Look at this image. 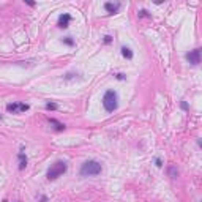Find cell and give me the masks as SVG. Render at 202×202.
I'll return each instance as SVG.
<instances>
[{
    "mask_svg": "<svg viewBox=\"0 0 202 202\" xmlns=\"http://www.w3.org/2000/svg\"><path fill=\"white\" fill-rule=\"evenodd\" d=\"M101 171H103V167H101V164L98 163V161L89 159L80 166L79 174H80V177H97V175L101 174Z\"/></svg>",
    "mask_w": 202,
    "mask_h": 202,
    "instance_id": "obj_1",
    "label": "cell"
},
{
    "mask_svg": "<svg viewBox=\"0 0 202 202\" xmlns=\"http://www.w3.org/2000/svg\"><path fill=\"white\" fill-rule=\"evenodd\" d=\"M66 169H68V164L65 163V161H62V159H57L54 164H51V167L47 169V172H46V177H47V180H57L59 177H62L63 174L66 172Z\"/></svg>",
    "mask_w": 202,
    "mask_h": 202,
    "instance_id": "obj_2",
    "label": "cell"
},
{
    "mask_svg": "<svg viewBox=\"0 0 202 202\" xmlns=\"http://www.w3.org/2000/svg\"><path fill=\"white\" fill-rule=\"evenodd\" d=\"M103 107L106 112H114L118 107V95L115 90H106L103 95Z\"/></svg>",
    "mask_w": 202,
    "mask_h": 202,
    "instance_id": "obj_3",
    "label": "cell"
},
{
    "mask_svg": "<svg viewBox=\"0 0 202 202\" xmlns=\"http://www.w3.org/2000/svg\"><path fill=\"white\" fill-rule=\"evenodd\" d=\"M29 109H30V106L27 104V103H19V101H16V103L6 104V111L11 112V114H22V112L29 111Z\"/></svg>",
    "mask_w": 202,
    "mask_h": 202,
    "instance_id": "obj_4",
    "label": "cell"
},
{
    "mask_svg": "<svg viewBox=\"0 0 202 202\" xmlns=\"http://www.w3.org/2000/svg\"><path fill=\"white\" fill-rule=\"evenodd\" d=\"M186 60H188V63H191V65H199L200 63V49L199 47H196V49H193V51H190L186 54Z\"/></svg>",
    "mask_w": 202,
    "mask_h": 202,
    "instance_id": "obj_5",
    "label": "cell"
},
{
    "mask_svg": "<svg viewBox=\"0 0 202 202\" xmlns=\"http://www.w3.org/2000/svg\"><path fill=\"white\" fill-rule=\"evenodd\" d=\"M70 22H71V14H68V13H63V14L59 16V22H57V25L60 27V29H68Z\"/></svg>",
    "mask_w": 202,
    "mask_h": 202,
    "instance_id": "obj_6",
    "label": "cell"
},
{
    "mask_svg": "<svg viewBox=\"0 0 202 202\" xmlns=\"http://www.w3.org/2000/svg\"><path fill=\"white\" fill-rule=\"evenodd\" d=\"M18 159H19V171H24L25 167H27V163H29V159H27V156H25V153H24V150H21L19 153H18Z\"/></svg>",
    "mask_w": 202,
    "mask_h": 202,
    "instance_id": "obj_7",
    "label": "cell"
},
{
    "mask_svg": "<svg viewBox=\"0 0 202 202\" xmlns=\"http://www.w3.org/2000/svg\"><path fill=\"white\" fill-rule=\"evenodd\" d=\"M104 10L109 13V14H114L120 10V3H112V2H106L104 3Z\"/></svg>",
    "mask_w": 202,
    "mask_h": 202,
    "instance_id": "obj_8",
    "label": "cell"
},
{
    "mask_svg": "<svg viewBox=\"0 0 202 202\" xmlns=\"http://www.w3.org/2000/svg\"><path fill=\"white\" fill-rule=\"evenodd\" d=\"M120 52H122V56L125 57V59H128V60H131L133 59V51L130 49V47H126V46H122V49H120Z\"/></svg>",
    "mask_w": 202,
    "mask_h": 202,
    "instance_id": "obj_9",
    "label": "cell"
},
{
    "mask_svg": "<svg viewBox=\"0 0 202 202\" xmlns=\"http://www.w3.org/2000/svg\"><path fill=\"white\" fill-rule=\"evenodd\" d=\"M49 123H51V125H54V128H56L57 131H63V130L66 128V126H65L63 123H60V122H57V120H56V118H49Z\"/></svg>",
    "mask_w": 202,
    "mask_h": 202,
    "instance_id": "obj_10",
    "label": "cell"
},
{
    "mask_svg": "<svg viewBox=\"0 0 202 202\" xmlns=\"http://www.w3.org/2000/svg\"><path fill=\"white\" fill-rule=\"evenodd\" d=\"M62 43L66 44V46H70V47H73L74 46V39L71 36H65V38H62Z\"/></svg>",
    "mask_w": 202,
    "mask_h": 202,
    "instance_id": "obj_11",
    "label": "cell"
},
{
    "mask_svg": "<svg viewBox=\"0 0 202 202\" xmlns=\"http://www.w3.org/2000/svg\"><path fill=\"white\" fill-rule=\"evenodd\" d=\"M59 109V104L56 103H46V111H57Z\"/></svg>",
    "mask_w": 202,
    "mask_h": 202,
    "instance_id": "obj_12",
    "label": "cell"
},
{
    "mask_svg": "<svg viewBox=\"0 0 202 202\" xmlns=\"http://www.w3.org/2000/svg\"><path fill=\"white\" fill-rule=\"evenodd\" d=\"M177 174H179V171H177L175 167H174V166H171V167H169V175H171L172 179H175V177H177Z\"/></svg>",
    "mask_w": 202,
    "mask_h": 202,
    "instance_id": "obj_13",
    "label": "cell"
},
{
    "mask_svg": "<svg viewBox=\"0 0 202 202\" xmlns=\"http://www.w3.org/2000/svg\"><path fill=\"white\" fill-rule=\"evenodd\" d=\"M138 16L139 18H150V14H149V11H147V10H141L138 13Z\"/></svg>",
    "mask_w": 202,
    "mask_h": 202,
    "instance_id": "obj_14",
    "label": "cell"
},
{
    "mask_svg": "<svg viewBox=\"0 0 202 202\" xmlns=\"http://www.w3.org/2000/svg\"><path fill=\"white\" fill-rule=\"evenodd\" d=\"M112 43V36L111 35H106L104 36V44H111Z\"/></svg>",
    "mask_w": 202,
    "mask_h": 202,
    "instance_id": "obj_15",
    "label": "cell"
},
{
    "mask_svg": "<svg viewBox=\"0 0 202 202\" xmlns=\"http://www.w3.org/2000/svg\"><path fill=\"white\" fill-rule=\"evenodd\" d=\"M155 164H156V167H163V161L159 158H155Z\"/></svg>",
    "mask_w": 202,
    "mask_h": 202,
    "instance_id": "obj_16",
    "label": "cell"
},
{
    "mask_svg": "<svg viewBox=\"0 0 202 202\" xmlns=\"http://www.w3.org/2000/svg\"><path fill=\"white\" fill-rule=\"evenodd\" d=\"M115 77H117L118 80H123V79H125V74H122V73H118V74H115Z\"/></svg>",
    "mask_w": 202,
    "mask_h": 202,
    "instance_id": "obj_17",
    "label": "cell"
},
{
    "mask_svg": "<svg viewBox=\"0 0 202 202\" xmlns=\"http://www.w3.org/2000/svg\"><path fill=\"white\" fill-rule=\"evenodd\" d=\"M180 106H182V109H183V111H188V104H186V101H182Z\"/></svg>",
    "mask_w": 202,
    "mask_h": 202,
    "instance_id": "obj_18",
    "label": "cell"
},
{
    "mask_svg": "<svg viewBox=\"0 0 202 202\" xmlns=\"http://www.w3.org/2000/svg\"><path fill=\"white\" fill-rule=\"evenodd\" d=\"M38 202H47V197H46V196H41Z\"/></svg>",
    "mask_w": 202,
    "mask_h": 202,
    "instance_id": "obj_19",
    "label": "cell"
},
{
    "mask_svg": "<svg viewBox=\"0 0 202 202\" xmlns=\"http://www.w3.org/2000/svg\"><path fill=\"white\" fill-rule=\"evenodd\" d=\"M0 120H2V115H0Z\"/></svg>",
    "mask_w": 202,
    "mask_h": 202,
    "instance_id": "obj_20",
    "label": "cell"
},
{
    "mask_svg": "<svg viewBox=\"0 0 202 202\" xmlns=\"http://www.w3.org/2000/svg\"><path fill=\"white\" fill-rule=\"evenodd\" d=\"M18 202H21V200H18Z\"/></svg>",
    "mask_w": 202,
    "mask_h": 202,
    "instance_id": "obj_21",
    "label": "cell"
}]
</instances>
